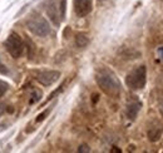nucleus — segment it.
Segmentation results:
<instances>
[{"instance_id": "13", "label": "nucleus", "mask_w": 163, "mask_h": 153, "mask_svg": "<svg viewBox=\"0 0 163 153\" xmlns=\"http://www.w3.org/2000/svg\"><path fill=\"white\" fill-rule=\"evenodd\" d=\"M65 5H67V0H60L59 1V9H60L61 19H64V16H65Z\"/></svg>"}, {"instance_id": "10", "label": "nucleus", "mask_w": 163, "mask_h": 153, "mask_svg": "<svg viewBox=\"0 0 163 153\" xmlns=\"http://www.w3.org/2000/svg\"><path fill=\"white\" fill-rule=\"evenodd\" d=\"M88 44H89V38H88L85 34L79 33L76 35V45L78 48H85Z\"/></svg>"}, {"instance_id": "7", "label": "nucleus", "mask_w": 163, "mask_h": 153, "mask_svg": "<svg viewBox=\"0 0 163 153\" xmlns=\"http://www.w3.org/2000/svg\"><path fill=\"white\" fill-rule=\"evenodd\" d=\"M73 6L78 16H85L92 11V0H73Z\"/></svg>"}, {"instance_id": "18", "label": "nucleus", "mask_w": 163, "mask_h": 153, "mask_svg": "<svg viewBox=\"0 0 163 153\" xmlns=\"http://www.w3.org/2000/svg\"><path fill=\"white\" fill-rule=\"evenodd\" d=\"M158 56H159V59L163 62V47L158 48Z\"/></svg>"}, {"instance_id": "1", "label": "nucleus", "mask_w": 163, "mask_h": 153, "mask_svg": "<svg viewBox=\"0 0 163 153\" xmlns=\"http://www.w3.org/2000/svg\"><path fill=\"white\" fill-rule=\"evenodd\" d=\"M95 79L99 88L109 97L116 98L121 94V83L112 71H109V69H100V71L97 72Z\"/></svg>"}, {"instance_id": "12", "label": "nucleus", "mask_w": 163, "mask_h": 153, "mask_svg": "<svg viewBox=\"0 0 163 153\" xmlns=\"http://www.w3.org/2000/svg\"><path fill=\"white\" fill-rule=\"evenodd\" d=\"M25 42H26L25 48H26V50H28V55H29V58H32V56H33V51L35 50V45L33 44V42L30 40L29 38H26Z\"/></svg>"}, {"instance_id": "15", "label": "nucleus", "mask_w": 163, "mask_h": 153, "mask_svg": "<svg viewBox=\"0 0 163 153\" xmlns=\"http://www.w3.org/2000/svg\"><path fill=\"white\" fill-rule=\"evenodd\" d=\"M49 113H50V109H47V111H44L43 113H40V114L37 117V119H35V121H37L38 123H39V122H43L48 117V114H49Z\"/></svg>"}, {"instance_id": "17", "label": "nucleus", "mask_w": 163, "mask_h": 153, "mask_svg": "<svg viewBox=\"0 0 163 153\" xmlns=\"http://www.w3.org/2000/svg\"><path fill=\"white\" fill-rule=\"evenodd\" d=\"M0 73L1 74H8V69H6V67L4 64H1L0 63Z\"/></svg>"}, {"instance_id": "2", "label": "nucleus", "mask_w": 163, "mask_h": 153, "mask_svg": "<svg viewBox=\"0 0 163 153\" xmlns=\"http://www.w3.org/2000/svg\"><path fill=\"white\" fill-rule=\"evenodd\" d=\"M147 82V69L144 65H139L127 74L126 84L132 90H140L144 88Z\"/></svg>"}, {"instance_id": "3", "label": "nucleus", "mask_w": 163, "mask_h": 153, "mask_svg": "<svg viewBox=\"0 0 163 153\" xmlns=\"http://www.w3.org/2000/svg\"><path fill=\"white\" fill-rule=\"evenodd\" d=\"M26 27L33 34L38 37H47L50 33L49 23L45 20V18L38 14H33L29 16V19L26 20Z\"/></svg>"}, {"instance_id": "20", "label": "nucleus", "mask_w": 163, "mask_h": 153, "mask_svg": "<svg viewBox=\"0 0 163 153\" xmlns=\"http://www.w3.org/2000/svg\"><path fill=\"white\" fill-rule=\"evenodd\" d=\"M97 100H98V95H97V94H93V102L95 103Z\"/></svg>"}, {"instance_id": "9", "label": "nucleus", "mask_w": 163, "mask_h": 153, "mask_svg": "<svg viewBox=\"0 0 163 153\" xmlns=\"http://www.w3.org/2000/svg\"><path fill=\"white\" fill-rule=\"evenodd\" d=\"M140 107H142V103L139 102L138 99H132L127 104V109H126V114L129 119H135L138 116V113L140 111Z\"/></svg>"}, {"instance_id": "6", "label": "nucleus", "mask_w": 163, "mask_h": 153, "mask_svg": "<svg viewBox=\"0 0 163 153\" xmlns=\"http://www.w3.org/2000/svg\"><path fill=\"white\" fill-rule=\"evenodd\" d=\"M60 78V72L58 71H43L37 73V80L42 85H52Z\"/></svg>"}, {"instance_id": "5", "label": "nucleus", "mask_w": 163, "mask_h": 153, "mask_svg": "<svg viewBox=\"0 0 163 153\" xmlns=\"http://www.w3.org/2000/svg\"><path fill=\"white\" fill-rule=\"evenodd\" d=\"M45 11L48 16L50 18L52 23L54 25H59L61 16H60V9H59V4L56 3V0H48L45 3Z\"/></svg>"}, {"instance_id": "4", "label": "nucleus", "mask_w": 163, "mask_h": 153, "mask_svg": "<svg viewBox=\"0 0 163 153\" xmlns=\"http://www.w3.org/2000/svg\"><path fill=\"white\" fill-rule=\"evenodd\" d=\"M4 45H5L8 53L10 54L13 58H19L24 51V44L18 34H10V35L6 38Z\"/></svg>"}, {"instance_id": "16", "label": "nucleus", "mask_w": 163, "mask_h": 153, "mask_svg": "<svg viewBox=\"0 0 163 153\" xmlns=\"http://www.w3.org/2000/svg\"><path fill=\"white\" fill-rule=\"evenodd\" d=\"M78 152H79V153H84V152L88 153V152H90V148L88 147L87 144H82V146L78 148Z\"/></svg>"}, {"instance_id": "11", "label": "nucleus", "mask_w": 163, "mask_h": 153, "mask_svg": "<svg viewBox=\"0 0 163 153\" xmlns=\"http://www.w3.org/2000/svg\"><path fill=\"white\" fill-rule=\"evenodd\" d=\"M30 98H32V99H30V104L39 102V100H40V98H42V92L39 90V89H34L32 92V95H30Z\"/></svg>"}, {"instance_id": "19", "label": "nucleus", "mask_w": 163, "mask_h": 153, "mask_svg": "<svg viewBox=\"0 0 163 153\" xmlns=\"http://www.w3.org/2000/svg\"><path fill=\"white\" fill-rule=\"evenodd\" d=\"M159 112H161V116L163 117V100H161L159 103Z\"/></svg>"}, {"instance_id": "14", "label": "nucleus", "mask_w": 163, "mask_h": 153, "mask_svg": "<svg viewBox=\"0 0 163 153\" xmlns=\"http://www.w3.org/2000/svg\"><path fill=\"white\" fill-rule=\"evenodd\" d=\"M8 88H9V85L6 84V83L3 82V80H0V97H3V95L6 93Z\"/></svg>"}, {"instance_id": "8", "label": "nucleus", "mask_w": 163, "mask_h": 153, "mask_svg": "<svg viewBox=\"0 0 163 153\" xmlns=\"http://www.w3.org/2000/svg\"><path fill=\"white\" fill-rule=\"evenodd\" d=\"M162 132H163V124L159 123V122H153L148 129V139L151 142L159 141Z\"/></svg>"}, {"instance_id": "21", "label": "nucleus", "mask_w": 163, "mask_h": 153, "mask_svg": "<svg viewBox=\"0 0 163 153\" xmlns=\"http://www.w3.org/2000/svg\"><path fill=\"white\" fill-rule=\"evenodd\" d=\"M112 152H118V153H121V149H118V148H114V149H112Z\"/></svg>"}]
</instances>
